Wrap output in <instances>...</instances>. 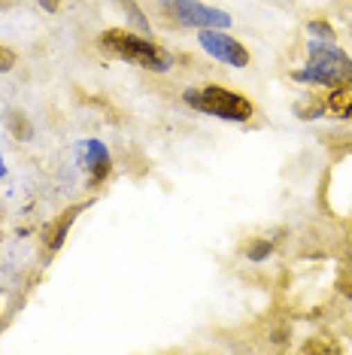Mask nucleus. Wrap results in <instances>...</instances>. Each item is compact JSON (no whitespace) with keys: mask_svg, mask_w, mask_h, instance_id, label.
<instances>
[{"mask_svg":"<svg viewBox=\"0 0 352 355\" xmlns=\"http://www.w3.org/2000/svg\"><path fill=\"white\" fill-rule=\"evenodd\" d=\"M303 352H337V346L322 343V340H313V343H307V346H303Z\"/></svg>","mask_w":352,"mask_h":355,"instance_id":"13","label":"nucleus"},{"mask_svg":"<svg viewBox=\"0 0 352 355\" xmlns=\"http://www.w3.org/2000/svg\"><path fill=\"white\" fill-rule=\"evenodd\" d=\"M82 158H85V167L91 171V182L98 185L103 176L109 173V152L100 140H85L82 143Z\"/></svg>","mask_w":352,"mask_h":355,"instance_id":"6","label":"nucleus"},{"mask_svg":"<svg viewBox=\"0 0 352 355\" xmlns=\"http://www.w3.org/2000/svg\"><path fill=\"white\" fill-rule=\"evenodd\" d=\"M325 107L331 110L334 116L349 119V122H352V85H340V88H334V92H331V98H328Z\"/></svg>","mask_w":352,"mask_h":355,"instance_id":"8","label":"nucleus"},{"mask_svg":"<svg viewBox=\"0 0 352 355\" xmlns=\"http://www.w3.org/2000/svg\"><path fill=\"white\" fill-rule=\"evenodd\" d=\"M76 213H79V207H70L58 222H52V225H49V231H46V249H49V252L61 249L64 237H67V231H70V225H73V219H76Z\"/></svg>","mask_w":352,"mask_h":355,"instance_id":"7","label":"nucleus"},{"mask_svg":"<svg viewBox=\"0 0 352 355\" xmlns=\"http://www.w3.org/2000/svg\"><path fill=\"white\" fill-rule=\"evenodd\" d=\"M6 125L15 134V140H30V125L21 119V112H6Z\"/></svg>","mask_w":352,"mask_h":355,"instance_id":"9","label":"nucleus"},{"mask_svg":"<svg viewBox=\"0 0 352 355\" xmlns=\"http://www.w3.org/2000/svg\"><path fill=\"white\" fill-rule=\"evenodd\" d=\"M270 249H274L270 240H258V243H252L249 249H246V255H249V261H264V258L270 255Z\"/></svg>","mask_w":352,"mask_h":355,"instance_id":"10","label":"nucleus"},{"mask_svg":"<svg viewBox=\"0 0 352 355\" xmlns=\"http://www.w3.org/2000/svg\"><path fill=\"white\" fill-rule=\"evenodd\" d=\"M182 98H186V103L191 110L204 112V116H213V119H225V122H249L252 112H255L249 98L231 92L225 85L188 88Z\"/></svg>","mask_w":352,"mask_h":355,"instance_id":"3","label":"nucleus"},{"mask_svg":"<svg viewBox=\"0 0 352 355\" xmlns=\"http://www.w3.org/2000/svg\"><path fill=\"white\" fill-rule=\"evenodd\" d=\"M98 43H100L103 52L116 55V58H122V61L137 64L143 70H158V73H164V70L173 64V58L158 43H152V40L140 37V34H131V31H125V28L103 31L98 37Z\"/></svg>","mask_w":352,"mask_h":355,"instance_id":"2","label":"nucleus"},{"mask_svg":"<svg viewBox=\"0 0 352 355\" xmlns=\"http://www.w3.org/2000/svg\"><path fill=\"white\" fill-rule=\"evenodd\" d=\"M43 3V10H49V12H55V6H58V0H39Z\"/></svg>","mask_w":352,"mask_h":355,"instance_id":"14","label":"nucleus"},{"mask_svg":"<svg viewBox=\"0 0 352 355\" xmlns=\"http://www.w3.org/2000/svg\"><path fill=\"white\" fill-rule=\"evenodd\" d=\"M12 67H15V52L0 46V73H6V70H12Z\"/></svg>","mask_w":352,"mask_h":355,"instance_id":"12","label":"nucleus"},{"mask_svg":"<svg viewBox=\"0 0 352 355\" xmlns=\"http://www.w3.org/2000/svg\"><path fill=\"white\" fill-rule=\"evenodd\" d=\"M307 31H310L313 37H322L325 43H334V31H331V25H328V21H310Z\"/></svg>","mask_w":352,"mask_h":355,"instance_id":"11","label":"nucleus"},{"mask_svg":"<svg viewBox=\"0 0 352 355\" xmlns=\"http://www.w3.org/2000/svg\"><path fill=\"white\" fill-rule=\"evenodd\" d=\"M294 79L298 83L325 85V88L352 85V58L346 52H340L334 43L313 40L307 46V67L301 73H294Z\"/></svg>","mask_w":352,"mask_h":355,"instance_id":"1","label":"nucleus"},{"mask_svg":"<svg viewBox=\"0 0 352 355\" xmlns=\"http://www.w3.org/2000/svg\"><path fill=\"white\" fill-rule=\"evenodd\" d=\"M201 46H204V52H210L213 58L225 61L228 67H246V64H249V52L243 49V43L234 40L231 34H225V31H219V28H204Z\"/></svg>","mask_w":352,"mask_h":355,"instance_id":"5","label":"nucleus"},{"mask_svg":"<svg viewBox=\"0 0 352 355\" xmlns=\"http://www.w3.org/2000/svg\"><path fill=\"white\" fill-rule=\"evenodd\" d=\"M161 6L179 21V25H188V28H197V31H204V28L225 31L231 25V15L225 10L197 3V0H161Z\"/></svg>","mask_w":352,"mask_h":355,"instance_id":"4","label":"nucleus"},{"mask_svg":"<svg viewBox=\"0 0 352 355\" xmlns=\"http://www.w3.org/2000/svg\"><path fill=\"white\" fill-rule=\"evenodd\" d=\"M0 176H6V164H3V155H0Z\"/></svg>","mask_w":352,"mask_h":355,"instance_id":"15","label":"nucleus"}]
</instances>
